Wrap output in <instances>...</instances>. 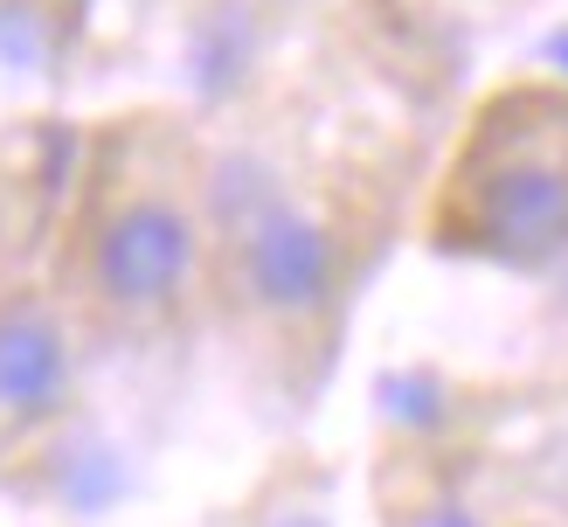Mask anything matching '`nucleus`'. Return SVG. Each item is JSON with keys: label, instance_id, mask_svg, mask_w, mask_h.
<instances>
[{"label": "nucleus", "instance_id": "obj_10", "mask_svg": "<svg viewBox=\"0 0 568 527\" xmlns=\"http://www.w3.org/2000/svg\"><path fill=\"white\" fill-rule=\"evenodd\" d=\"M548 63L568 77V28H561V36H548Z\"/></svg>", "mask_w": 568, "mask_h": 527}, {"label": "nucleus", "instance_id": "obj_4", "mask_svg": "<svg viewBox=\"0 0 568 527\" xmlns=\"http://www.w3.org/2000/svg\"><path fill=\"white\" fill-rule=\"evenodd\" d=\"M70 333L63 320L36 298H8L0 305V424L14 430H42L70 409Z\"/></svg>", "mask_w": 568, "mask_h": 527}, {"label": "nucleus", "instance_id": "obj_1", "mask_svg": "<svg viewBox=\"0 0 568 527\" xmlns=\"http://www.w3.org/2000/svg\"><path fill=\"white\" fill-rule=\"evenodd\" d=\"M444 243L493 264L568 257V98L506 91L471 125V146L450 174Z\"/></svg>", "mask_w": 568, "mask_h": 527}, {"label": "nucleus", "instance_id": "obj_5", "mask_svg": "<svg viewBox=\"0 0 568 527\" xmlns=\"http://www.w3.org/2000/svg\"><path fill=\"white\" fill-rule=\"evenodd\" d=\"M250 63H257V14H250V0H215V8L194 21L187 36V83L194 98H236L250 83Z\"/></svg>", "mask_w": 568, "mask_h": 527}, {"label": "nucleus", "instance_id": "obj_9", "mask_svg": "<svg viewBox=\"0 0 568 527\" xmlns=\"http://www.w3.org/2000/svg\"><path fill=\"white\" fill-rule=\"evenodd\" d=\"M257 527H333V514L320 507V499H277Z\"/></svg>", "mask_w": 568, "mask_h": 527}, {"label": "nucleus", "instance_id": "obj_11", "mask_svg": "<svg viewBox=\"0 0 568 527\" xmlns=\"http://www.w3.org/2000/svg\"><path fill=\"white\" fill-rule=\"evenodd\" d=\"M527 527H541V520H527Z\"/></svg>", "mask_w": 568, "mask_h": 527}, {"label": "nucleus", "instance_id": "obj_7", "mask_svg": "<svg viewBox=\"0 0 568 527\" xmlns=\"http://www.w3.org/2000/svg\"><path fill=\"white\" fill-rule=\"evenodd\" d=\"M119 493H125L119 452H104V444H77V452L55 458V499H63L70 514H98V507H111Z\"/></svg>", "mask_w": 568, "mask_h": 527}, {"label": "nucleus", "instance_id": "obj_2", "mask_svg": "<svg viewBox=\"0 0 568 527\" xmlns=\"http://www.w3.org/2000/svg\"><path fill=\"white\" fill-rule=\"evenodd\" d=\"M202 243H209L202 209L166 188H139L125 202H111L83 236V292L125 320L174 313L202 271Z\"/></svg>", "mask_w": 568, "mask_h": 527}, {"label": "nucleus", "instance_id": "obj_3", "mask_svg": "<svg viewBox=\"0 0 568 527\" xmlns=\"http://www.w3.org/2000/svg\"><path fill=\"white\" fill-rule=\"evenodd\" d=\"M230 250H236L243 298L271 320H320L339 292V236L312 209H298L292 194L250 222L243 236H230Z\"/></svg>", "mask_w": 568, "mask_h": 527}, {"label": "nucleus", "instance_id": "obj_6", "mask_svg": "<svg viewBox=\"0 0 568 527\" xmlns=\"http://www.w3.org/2000/svg\"><path fill=\"white\" fill-rule=\"evenodd\" d=\"M55 63V21L42 0H0V77H42Z\"/></svg>", "mask_w": 568, "mask_h": 527}, {"label": "nucleus", "instance_id": "obj_8", "mask_svg": "<svg viewBox=\"0 0 568 527\" xmlns=\"http://www.w3.org/2000/svg\"><path fill=\"white\" fill-rule=\"evenodd\" d=\"M388 527H493L458 486H416L403 499H388Z\"/></svg>", "mask_w": 568, "mask_h": 527}]
</instances>
